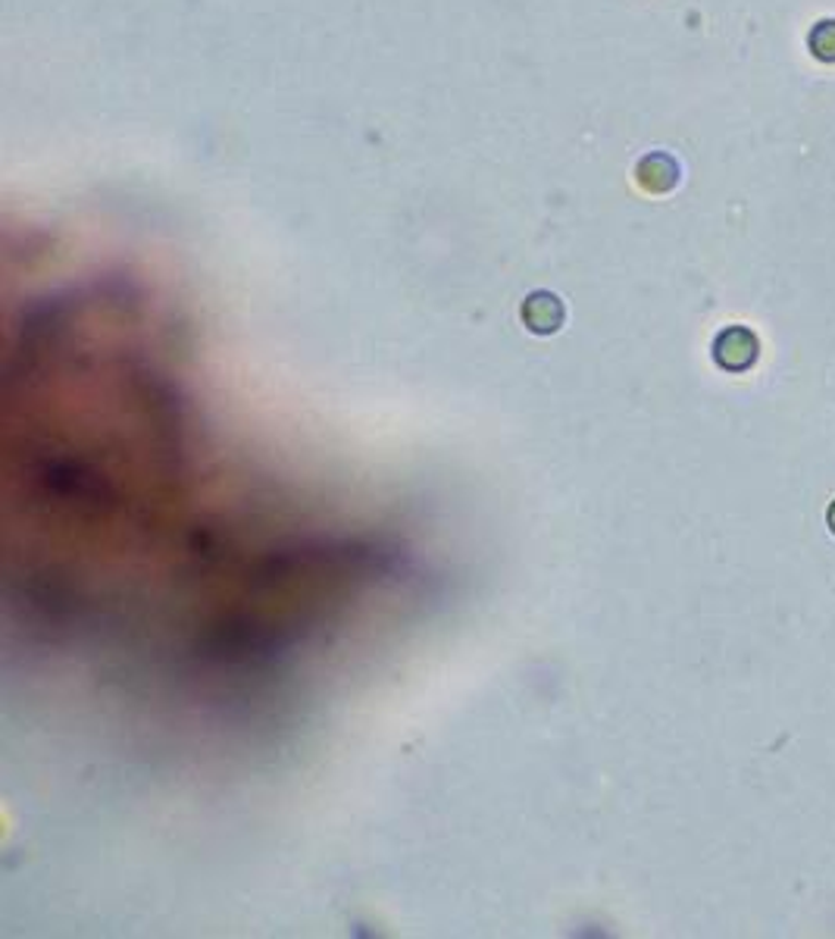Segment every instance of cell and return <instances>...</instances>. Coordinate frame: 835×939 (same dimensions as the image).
Segmentation results:
<instances>
[{
	"label": "cell",
	"mask_w": 835,
	"mask_h": 939,
	"mask_svg": "<svg viewBox=\"0 0 835 939\" xmlns=\"http://www.w3.org/2000/svg\"><path fill=\"white\" fill-rule=\"evenodd\" d=\"M758 354H761V341L745 326H729L714 341V361L729 373H741V370L754 366Z\"/></svg>",
	"instance_id": "obj_1"
},
{
	"label": "cell",
	"mask_w": 835,
	"mask_h": 939,
	"mask_svg": "<svg viewBox=\"0 0 835 939\" xmlns=\"http://www.w3.org/2000/svg\"><path fill=\"white\" fill-rule=\"evenodd\" d=\"M523 316L525 329L535 333V336H550L564 326L567 320V311H564V301L550 291H532L523 301Z\"/></svg>",
	"instance_id": "obj_2"
},
{
	"label": "cell",
	"mask_w": 835,
	"mask_h": 939,
	"mask_svg": "<svg viewBox=\"0 0 835 939\" xmlns=\"http://www.w3.org/2000/svg\"><path fill=\"white\" fill-rule=\"evenodd\" d=\"M636 179H639V185H642L644 192L667 194L673 192V189H676V182H679V164H676L669 154L654 151V154H648V157L639 160V167H636Z\"/></svg>",
	"instance_id": "obj_3"
},
{
	"label": "cell",
	"mask_w": 835,
	"mask_h": 939,
	"mask_svg": "<svg viewBox=\"0 0 835 939\" xmlns=\"http://www.w3.org/2000/svg\"><path fill=\"white\" fill-rule=\"evenodd\" d=\"M811 53L823 63H835V20H823L811 28Z\"/></svg>",
	"instance_id": "obj_4"
},
{
	"label": "cell",
	"mask_w": 835,
	"mask_h": 939,
	"mask_svg": "<svg viewBox=\"0 0 835 939\" xmlns=\"http://www.w3.org/2000/svg\"><path fill=\"white\" fill-rule=\"evenodd\" d=\"M826 517H830V527H833V532H835V502H833V507H830V514H826Z\"/></svg>",
	"instance_id": "obj_5"
}]
</instances>
